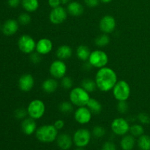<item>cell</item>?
<instances>
[{
	"instance_id": "1",
	"label": "cell",
	"mask_w": 150,
	"mask_h": 150,
	"mask_svg": "<svg viewBox=\"0 0 150 150\" xmlns=\"http://www.w3.org/2000/svg\"><path fill=\"white\" fill-rule=\"evenodd\" d=\"M97 88L101 92H109L118 81L117 75L113 69L104 67L98 69L95 78Z\"/></svg>"
},
{
	"instance_id": "2",
	"label": "cell",
	"mask_w": 150,
	"mask_h": 150,
	"mask_svg": "<svg viewBox=\"0 0 150 150\" xmlns=\"http://www.w3.org/2000/svg\"><path fill=\"white\" fill-rule=\"evenodd\" d=\"M35 136L40 142L51 143L57 140L58 130L54 127V125H44L37 129Z\"/></svg>"
},
{
	"instance_id": "3",
	"label": "cell",
	"mask_w": 150,
	"mask_h": 150,
	"mask_svg": "<svg viewBox=\"0 0 150 150\" xmlns=\"http://www.w3.org/2000/svg\"><path fill=\"white\" fill-rule=\"evenodd\" d=\"M70 101L73 104V105L77 107L86 106L90 95L88 92H86L81 86H76L73 88L70 92Z\"/></svg>"
},
{
	"instance_id": "4",
	"label": "cell",
	"mask_w": 150,
	"mask_h": 150,
	"mask_svg": "<svg viewBox=\"0 0 150 150\" xmlns=\"http://www.w3.org/2000/svg\"><path fill=\"white\" fill-rule=\"evenodd\" d=\"M113 95L117 101H127L131 93L130 84L125 80H120L117 82L112 89Z\"/></svg>"
},
{
	"instance_id": "5",
	"label": "cell",
	"mask_w": 150,
	"mask_h": 150,
	"mask_svg": "<svg viewBox=\"0 0 150 150\" xmlns=\"http://www.w3.org/2000/svg\"><path fill=\"white\" fill-rule=\"evenodd\" d=\"M28 115L34 120L42 118L45 113V105L41 100L35 99L31 101L27 107Z\"/></svg>"
},
{
	"instance_id": "6",
	"label": "cell",
	"mask_w": 150,
	"mask_h": 150,
	"mask_svg": "<svg viewBox=\"0 0 150 150\" xmlns=\"http://www.w3.org/2000/svg\"><path fill=\"white\" fill-rule=\"evenodd\" d=\"M88 62L93 67L100 69L106 67L108 62V57L106 53L102 50H95L91 52Z\"/></svg>"
},
{
	"instance_id": "7",
	"label": "cell",
	"mask_w": 150,
	"mask_h": 150,
	"mask_svg": "<svg viewBox=\"0 0 150 150\" xmlns=\"http://www.w3.org/2000/svg\"><path fill=\"white\" fill-rule=\"evenodd\" d=\"M35 40L32 37L28 35H23L18 40V46L21 52L26 54H30L36 49Z\"/></svg>"
},
{
	"instance_id": "8",
	"label": "cell",
	"mask_w": 150,
	"mask_h": 150,
	"mask_svg": "<svg viewBox=\"0 0 150 150\" xmlns=\"http://www.w3.org/2000/svg\"><path fill=\"white\" fill-rule=\"evenodd\" d=\"M73 143L77 147H85L91 140V133L86 128H80L75 132L73 135Z\"/></svg>"
},
{
	"instance_id": "9",
	"label": "cell",
	"mask_w": 150,
	"mask_h": 150,
	"mask_svg": "<svg viewBox=\"0 0 150 150\" xmlns=\"http://www.w3.org/2000/svg\"><path fill=\"white\" fill-rule=\"evenodd\" d=\"M67 67L63 60L57 59L53 62L49 67V73L52 78L56 79H62L65 76Z\"/></svg>"
},
{
	"instance_id": "10",
	"label": "cell",
	"mask_w": 150,
	"mask_h": 150,
	"mask_svg": "<svg viewBox=\"0 0 150 150\" xmlns=\"http://www.w3.org/2000/svg\"><path fill=\"white\" fill-rule=\"evenodd\" d=\"M130 125L128 122L122 117L114 119L111 125L113 133L117 136H125L130 130Z\"/></svg>"
},
{
	"instance_id": "11",
	"label": "cell",
	"mask_w": 150,
	"mask_h": 150,
	"mask_svg": "<svg viewBox=\"0 0 150 150\" xmlns=\"http://www.w3.org/2000/svg\"><path fill=\"white\" fill-rule=\"evenodd\" d=\"M67 14L68 13H67V10H65L62 6H59L55 8H53L50 12L49 21L53 24H61L66 21L67 18Z\"/></svg>"
},
{
	"instance_id": "12",
	"label": "cell",
	"mask_w": 150,
	"mask_h": 150,
	"mask_svg": "<svg viewBox=\"0 0 150 150\" xmlns=\"http://www.w3.org/2000/svg\"><path fill=\"white\" fill-rule=\"evenodd\" d=\"M117 21L112 16L106 15L100 19L99 22V28L103 33L111 34L115 30Z\"/></svg>"
},
{
	"instance_id": "13",
	"label": "cell",
	"mask_w": 150,
	"mask_h": 150,
	"mask_svg": "<svg viewBox=\"0 0 150 150\" xmlns=\"http://www.w3.org/2000/svg\"><path fill=\"white\" fill-rule=\"evenodd\" d=\"M92 113L87 106L78 107L74 113L75 120L80 125L88 124L92 120Z\"/></svg>"
},
{
	"instance_id": "14",
	"label": "cell",
	"mask_w": 150,
	"mask_h": 150,
	"mask_svg": "<svg viewBox=\"0 0 150 150\" xmlns=\"http://www.w3.org/2000/svg\"><path fill=\"white\" fill-rule=\"evenodd\" d=\"M34 85H35V79L30 73H25L19 78L18 87L22 92H29L34 87Z\"/></svg>"
},
{
	"instance_id": "15",
	"label": "cell",
	"mask_w": 150,
	"mask_h": 150,
	"mask_svg": "<svg viewBox=\"0 0 150 150\" xmlns=\"http://www.w3.org/2000/svg\"><path fill=\"white\" fill-rule=\"evenodd\" d=\"M53 49V42L50 39L46 38H41L37 42L35 51L41 55L48 54Z\"/></svg>"
},
{
	"instance_id": "16",
	"label": "cell",
	"mask_w": 150,
	"mask_h": 150,
	"mask_svg": "<svg viewBox=\"0 0 150 150\" xmlns=\"http://www.w3.org/2000/svg\"><path fill=\"white\" fill-rule=\"evenodd\" d=\"M18 21L14 19H8L3 24L2 32L7 36H12L18 30Z\"/></svg>"
},
{
	"instance_id": "17",
	"label": "cell",
	"mask_w": 150,
	"mask_h": 150,
	"mask_svg": "<svg viewBox=\"0 0 150 150\" xmlns=\"http://www.w3.org/2000/svg\"><path fill=\"white\" fill-rule=\"evenodd\" d=\"M21 130L24 134L27 136H31L37 130V124L35 120L29 117L23 120L21 122Z\"/></svg>"
},
{
	"instance_id": "18",
	"label": "cell",
	"mask_w": 150,
	"mask_h": 150,
	"mask_svg": "<svg viewBox=\"0 0 150 150\" xmlns=\"http://www.w3.org/2000/svg\"><path fill=\"white\" fill-rule=\"evenodd\" d=\"M73 140L70 135L67 133H62L57 136V143L59 147L62 150H67L70 149L73 144Z\"/></svg>"
},
{
	"instance_id": "19",
	"label": "cell",
	"mask_w": 150,
	"mask_h": 150,
	"mask_svg": "<svg viewBox=\"0 0 150 150\" xmlns=\"http://www.w3.org/2000/svg\"><path fill=\"white\" fill-rule=\"evenodd\" d=\"M73 55V49L68 45H62L58 47L56 51V56L60 60H66L70 59Z\"/></svg>"
},
{
	"instance_id": "20",
	"label": "cell",
	"mask_w": 150,
	"mask_h": 150,
	"mask_svg": "<svg viewBox=\"0 0 150 150\" xmlns=\"http://www.w3.org/2000/svg\"><path fill=\"white\" fill-rule=\"evenodd\" d=\"M67 11L70 16L78 17L83 14L84 9L83 5L79 1H71L67 4Z\"/></svg>"
},
{
	"instance_id": "21",
	"label": "cell",
	"mask_w": 150,
	"mask_h": 150,
	"mask_svg": "<svg viewBox=\"0 0 150 150\" xmlns=\"http://www.w3.org/2000/svg\"><path fill=\"white\" fill-rule=\"evenodd\" d=\"M57 88H58V82L57 79L54 78L45 79L42 83V89L47 94L54 93L57 91Z\"/></svg>"
},
{
	"instance_id": "22",
	"label": "cell",
	"mask_w": 150,
	"mask_h": 150,
	"mask_svg": "<svg viewBox=\"0 0 150 150\" xmlns=\"http://www.w3.org/2000/svg\"><path fill=\"white\" fill-rule=\"evenodd\" d=\"M91 52L89 48L85 45H80L76 48V56L78 59L82 62H86L89 60Z\"/></svg>"
},
{
	"instance_id": "23",
	"label": "cell",
	"mask_w": 150,
	"mask_h": 150,
	"mask_svg": "<svg viewBox=\"0 0 150 150\" xmlns=\"http://www.w3.org/2000/svg\"><path fill=\"white\" fill-rule=\"evenodd\" d=\"M136 144L134 136L132 135H125L120 142V146L123 150H132Z\"/></svg>"
},
{
	"instance_id": "24",
	"label": "cell",
	"mask_w": 150,
	"mask_h": 150,
	"mask_svg": "<svg viewBox=\"0 0 150 150\" xmlns=\"http://www.w3.org/2000/svg\"><path fill=\"white\" fill-rule=\"evenodd\" d=\"M21 4L23 8L28 13L36 11L40 5L38 0H21Z\"/></svg>"
},
{
	"instance_id": "25",
	"label": "cell",
	"mask_w": 150,
	"mask_h": 150,
	"mask_svg": "<svg viewBox=\"0 0 150 150\" xmlns=\"http://www.w3.org/2000/svg\"><path fill=\"white\" fill-rule=\"evenodd\" d=\"M87 108L90 110L91 112L94 114H98L102 111L103 105L100 101L95 98H90L86 105Z\"/></svg>"
},
{
	"instance_id": "26",
	"label": "cell",
	"mask_w": 150,
	"mask_h": 150,
	"mask_svg": "<svg viewBox=\"0 0 150 150\" xmlns=\"http://www.w3.org/2000/svg\"><path fill=\"white\" fill-rule=\"evenodd\" d=\"M83 89H84L86 92L89 93L93 92L97 89V85L95 83V80H92L91 79H84L81 81V85Z\"/></svg>"
},
{
	"instance_id": "27",
	"label": "cell",
	"mask_w": 150,
	"mask_h": 150,
	"mask_svg": "<svg viewBox=\"0 0 150 150\" xmlns=\"http://www.w3.org/2000/svg\"><path fill=\"white\" fill-rule=\"evenodd\" d=\"M138 146L141 150H150V136L144 134L139 137Z\"/></svg>"
},
{
	"instance_id": "28",
	"label": "cell",
	"mask_w": 150,
	"mask_h": 150,
	"mask_svg": "<svg viewBox=\"0 0 150 150\" xmlns=\"http://www.w3.org/2000/svg\"><path fill=\"white\" fill-rule=\"evenodd\" d=\"M110 38L108 34L103 33L102 35H100L97 37L95 40V43L98 47H105L110 43Z\"/></svg>"
},
{
	"instance_id": "29",
	"label": "cell",
	"mask_w": 150,
	"mask_h": 150,
	"mask_svg": "<svg viewBox=\"0 0 150 150\" xmlns=\"http://www.w3.org/2000/svg\"><path fill=\"white\" fill-rule=\"evenodd\" d=\"M129 132H130V134L133 136H134V137H140L141 136L144 135V129L143 126H142V125L135 124L130 126Z\"/></svg>"
},
{
	"instance_id": "30",
	"label": "cell",
	"mask_w": 150,
	"mask_h": 150,
	"mask_svg": "<svg viewBox=\"0 0 150 150\" xmlns=\"http://www.w3.org/2000/svg\"><path fill=\"white\" fill-rule=\"evenodd\" d=\"M59 109L62 114H70L73 111V104L70 101H64L59 105Z\"/></svg>"
},
{
	"instance_id": "31",
	"label": "cell",
	"mask_w": 150,
	"mask_h": 150,
	"mask_svg": "<svg viewBox=\"0 0 150 150\" xmlns=\"http://www.w3.org/2000/svg\"><path fill=\"white\" fill-rule=\"evenodd\" d=\"M31 21H32V18H31L30 15L27 13H23L20 14L18 16V23L23 26L29 24Z\"/></svg>"
},
{
	"instance_id": "32",
	"label": "cell",
	"mask_w": 150,
	"mask_h": 150,
	"mask_svg": "<svg viewBox=\"0 0 150 150\" xmlns=\"http://www.w3.org/2000/svg\"><path fill=\"white\" fill-rule=\"evenodd\" d=\"M61 85L65 89H72L73 86V80L69 76H64L61 79Z\"/></svg>"
},
{
	"instance_id": "33",
	"label": "cell",
	"mask_w": 150,
	"mask_h": 150,
	"mask_svg": "<svg viewBox=\"0 0 150 150\" xmlns=\"http://www.w3.org/2000/svg\"><path fill=\"white\" fill-rule=\"evenodd\" d=\"M92 134L95 138L100 139L105 136V130L103 126L96 125L94 127L93 130H92Z\"/></svg>"
},
{
	"instance_id": "34",
	"label": "cell",
	"mask_w": 150,
	"mask_h": 150,
	"mask_svg": "<svg viewBox=\"0 0 150 150\" xmlns=\"http://www.w3.org/2000/svg\"><path fill=\"white\" fill-rule=\"evenodd\" d=\"M117 108L120 114H124L125 113H127V111H128L129 105L127 104V101H118Z\"/></svg>"
},
{
	"instance_id": "35",
	"label": "cell",
	"mask_w": 150,
	"mask_h": 150,
	"mask_svg": "<svg viewBox=\"0 0 150 150\" xmlns=\"http://www.w3.org/2000/svg\"><path fill=\"white\" fill-rule=\"evenodd\" d=\"M15 117L18 120H22V119H25L26 115H28L27 109H25L23 108H19L15 111L14 112Z\"/></svg>"
},
{
	"instance_id": "36",
	"label": "cell",
	"mask_w": 150,
	"mask_h": 150,
	"mask_svg": "<svg viewBox=\"0 0 150 150\" xmlns=\"http://www.w3.org/2000/svg\"><path fill=\"white\" fill-rule=\"evenodd\" d=\"M137 119L142 124L148 125L150 123V116L146 113H140L138 114Z\"/></svg>"
},
{
	"instance_id": "37",
	"label": "cell",
	"mask_w": 150,
	"mask_h": 150,
	"mask_svg": "<svg viewBox=\"0 0 150 150\" xmlns=\"http://www.w3.org/2000/svg\"><path fill=\"white\" fill-rule=\"evenodd\" d=\"M41 56H42L41 54H40L39 53L37 52V51H35V52L34 51V52L31 53L30 57H29V59L32 62V63L37 64H38V63L40 62Z\"/></svg>"
},
{
	"instance_id": "38",
	"label": "cell",
	"mask_w": 150,
	"mask_h": 150,
	"mask_svg": "<svg viewBox=\"0 0 150 150\" xmlns=\"http://www.w3.org/2000/svg\"><path fill=\"white\" fill-rule=\"evenodd\" d=\"M102 150H117L115 144L111 142H107L103 145Z\"/></svg>"
},
{
	"instance_id": "39",
	"label": "cell",
	"mask_w": 150,
	"mask_h": 150,
	"mask_svg": "<svg viewBox=\"0 0 150 150\" xmlns=\"http://www.w3.org/2000/svg\"><path fill=\"white\" fill-rule=\"evenodd\" d=\"M100 0H84V3L87 7L90 8L96 7L99 4Z\"/></svg>"
},
{
	"instance_id": "40",
	"label": "cell",
	"mask_w": 150,
	"mask_h": 150,
	"mask_svg": "<svg viewBox=\"0 0 150 150\" xmlns=\"http://www.w3.org/2000/svg\"><path fill=\"white\" fill-rule=\"evenodd\" d=\"M48 5L51 7V8H55V7H59L60 4H62L60 0H48Z\"/></svg>"
},
{
	"instance_id": "41",
	"label": "cell",
	"mask_w": 150,
	"mask_h": 150,
	"mask_svg": "<svg viewBox=\"0 0 150 150\" xmlns=\"http://www.w3.org/2000/svg\"><path fill=\"white\" fill-rule=\"evenodd\" d=\"M54 125L58 130H62L64 126V122L62 120H57L55 121Z\"/></svg>"
},
{
	"instance_id": "42",
	"label": "cell",
	"mask_w": 150,
	"mask_h": 150,
	"mask_svg": "<svg viewBox=\"0 0 150 150\" xmlns=\"http://www.w3.org/2000/svg\"><path fill=\"white\" fill-rule=\"evenodd\" d=\"M21 3V0H8L7 1V4L10 7L13 8H16V7H18V5Z\"/></svg>"
},
{
	"instance_id": "43",
	"label": "cell",
	"mask_w": 150,
	"mask_h": 150,
	"mask_svg": "<svg viewBox=\"0 0 150 150\" xmlns=\"http://www.w3.org/2000/svg\"><path fill=\"white\" fill-rule=\"evenodd\" d=\"M83 67V69H84L85 70H90V69L92 68V67H92V64H91L90 63H89V62L87 61V62L84 63Z\"/></svg>"
},
{
	"instance_id": "44",
	"label": "cell",
	"mask_w": 150,
	"mask_h": 150,
	"mask_svg": "<svg viewBox=\"0 0 150 150\" xmlns=\"http://www.w3.org/2000/svg\"><path fill=\"white\" fill-rule=\"evenodd\" d=\"M60 1H61V3L62 4H67L70 3V0H60Z\"/></svg>"
},
{
	"instance_id": "45",
	"label": "cell",
	"mask_w": 150,
	"mask_h": 150,
	"mask_svg": "<svg viewBox=\"0 0 150 150\" xmlns=\"http://www.w3.org/2000/svg\"><path fill=\"white\" fill-rule=\"evenodd\" d=\"M111 1H112V0H100V1H101V2L103 3H105V4H106V3L111 2Z\"/></svg>"
},
{
	"instance_id": "46",
	"label": "cell",
	"mask_w": 150,
	"mask_h": 150,
	"mask_svg": "<svg viewBox=\"0 0 150 150\" xmlns=\"http://www.w3.org/2000/svg\"><path fill=\"white\" fill-rule=\"evenodd\" d=\"M76 150H85V149H83V147H78Z\"/></svg>"
},
{
	"instance_id": "47",
	"label": "cell",
	"mask_w": 150,
	"mask_h": 150,
	"mask_svg": "<svg viewBox=\"0 0 150 150\" xmlns=\"http://www.w3.org/2000/svg\"><path fill=\"white\" fill-rule=\"evenodd\" d=\"M0 29H1V24H0Z\"/></svg>"
}]
</instances>
